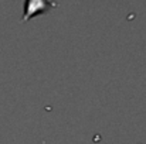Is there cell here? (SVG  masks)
I'll list each match as a JSON object with an SVG mask.
<instances>
[{"mask_svg":"<svg viewBox=\"0 0 146 144\" xmlns=\"http://www.w3.org/2000/svg\"><path fill=\"white\" fill-rule=\"evenodd\" d=\"M57 3L55 0H26L24 1V13H23V18L21 21L26 23L30 18L44 14L50 10L55 9Z\"/></svg>","mask_w":146,"mask_h":144,"instance_id":"cell-1","label":"cell"}]
</instances>
